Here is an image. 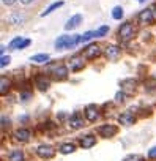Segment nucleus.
I'll use <instances>...</instances> for the list:
<instances>
[{
  "label": "nucleus",
  "mask_w": 156,
  "mask_h": 161,
  "mask_svg": "<svg viewBox=\"0 0 156 161\" xmlns=\"http://www.w3.org/2000/svg\"><path fill=\"white\" fill-rule=\"evenodd\" d=\"M82 41V36H76V35H63L55 41V47L57 49H63V47H73L77 43Z\"/></svg>",
  "instance_id": "obj_1"
},
{
  "label": "nucleus",
  "mask_w": 156,
  "mask_h": 161,
  "mask_svg": "<svg viewBox=\"0 0 156 161\" xmlns=\"http://www.w3.org/2000/svg\"><path fill=\"white\" fill-rule=\"evenodd\" d=\"M134 25L131 24V22H125V24H121L120 25V29H118V38L121 40V41H128L129 38H132V35H134Z\"/></svg>",
  "instance_id": "obj_2"
},
{
  "label": "nucleus",
  "mask_w": 156,
  "mask_h": 161,
  "mask_svg": "<svg viewBox=\"0 0 156 161\" xmlns=\"http://www.w3.org/2000/svg\"><path fill=\"white\" fill-rule=\"evenodd\" d=\"M36 153H38L40 158H43V159H49V158H52V156L55 155V148H54L52 145L44 144V145H40V147L36 148Z\"/></svg>",
  "instance_id": "obj_3"
},
{
  "label": "nucleus",
  "mask_w": 156,
  "mask_h": 161,
  "mask_svg": "<svg viewBox=\"0 0 156 161\" xmlns=\"http://www.w3.org/2000/svg\"><path fill=\"white\" fill-rule=\"evenodd\" d=\"M82 125H84V119H82V115H81L79 112H74V114L68 119V126H69L71 130L82 128Z\"/></svg>",
  "instance_id": "obj_4"
},
{
  "label": "nucleus",
  "mask_w": 156,
  "mask_h": 161,
  "mask_svg": "<svg viewBox=\"0 0 156 161\" xmlns=\"http://www.w3.org/2000/svg\"><path fill=\"white\" fill-rule=\"evenodd\" d=\"M98 133H100V136H103V137H112V136H115L117 134V126L115 125H103V126H100L98 128Z\"/></svg>",
  "instance_id": "obj_5"
},
{
  "label": "nucleus",
  "mask_w": 156,
  "mask_h": 161,
  "mask_svg": "<svg viewBox=\"0 0 156 161\" xmlns=\"http://www.w3.org/2000/svg\"><path fill=\"white\" fill-rule=\"evenodd\" d=\"M100 54H101V47L98 44H90L84 51V57L85 58H96Z\"/></svg>",
  "instance_id": "obj_6"
},
{
  "label": "nucleus",
  "mask_w": 156,
  "mask_h": 161,
  "mask_svg": "<svg viewBox=\"0 0 156 161\" xmlns=\"http://www.w3.org/2000/svg\"><path fill=\"white\" fill-rule=\"evenodd\" d=\"M85 117H87L89 122H95V120H98V117H100V111H98V108H96L95 104H89V106L85 108Z\"/></svg>",
  "instance_id": "obj_7"
},
{
  "label": "nucleus",
  "mask_w": 156,
  "mask_h": 161,
  "mask_svg": "<svg viewBox=\"0 0 156 161\" xmlns=\"http://www.w3.org/2000/svg\"><path fill=\"white\" fill-rule=\"evenodd\" d=\"M79 144H81L82 148H92L96 144V137L93 134H85V136H82L79 139Z\"/></svg>",
  "instance_id": "obj_8"
},
{
  "label": "nucleus",
  "mask_w": 156,
  "mask_h": 161,
  "mask_svg": "<svg viewBox=\"0 0 156 161\" xmlns=\"http://www.w3.org/2000/svg\"><path fill=\"white\" fill-rule=\"evenodd\" d=\"M52 76H54L55 80H62V79H65V77L68 76V68H66L65 65H58V66L54 68Z\"/></svg>",
  "instance_id": "obj_9"
},
{
  "label": "nucleus",
  "mask_w": 156,
  "mask_h": 161,
  "mask_svg": "<svg viewBox=\"0 0 156 161\" xmlns=\"http://www.w3.org/2000/svg\"><path fill=\"white\" fill-rule=\"evenodd\" d=\"M29 44H30V40L18 36V38H14V40L10 43V47H11V49H24V47L29 46Z\"/></svg>",
  "instance_id": "obj_10"
},
{
  "label": "nucleus",
  "mask_w": 156,
  "mask_h": 161,
  "mask_svg": "<svg viewBox=\"0 0 156 161\" xmlns=\"http://www.w3.org/2000/svg\"><path fill=\"white\" fill-rule=\"evenodd\" d=\"M118 55H120V47H118V46L109 44V46L106 47V57H107L109 60H117Z\"/></svg>",
  "instance_id": "obj_11"
},
{
  "label": "nucleus",
  "mask_w": 156,
  "mask_h": 161,
  "mask_svg": "<svg viewBox=\"0 0 156 161\" xmlns=\"http://www.w3.org/2000/svg\"><path fill=\"white\" fill-rule=\"evenodd\" d=\"M118 122L121 123V125H132L134 122H136V117L132 115V112H129V111H125L123 114H120V117H118Z\"/></svg>",
  "instance_id": "obj_12"
},
{
  "label": "nucleus",
  "mask_w": 156,
  "mask_h": 161,
  "mask_svg": "<svg viewBox=\"0 0 156 161\" xmlns=\"http://www.w3.org/2000/svg\"><path fill=\"white\" fill-rule=\"evenodd\" d=\"M30 136H32V133H30V130H27V128H21V130H18V131L14 133V139L19 141V142H27V141L30 139Z\"/></svg>",
  "instance_id": "obj_13"
},
{
  "label": "nucleus",
  "mask_w": 156,
  "mask_h": 161,
  "mask_svg": "<svg viewBox=\"0 0 156 161\" xmlns=\"http://www.w3.org/2000/svg\"><path fill=\"white\" fill-rule=\"evenodd\" d=\"M139 21L143 22V24H153V21H154L153 11H151V10H143V11L139 14Z\"/></svg>",
  "instance_id": "obj_14"
},
{
  "label": "nucleus",
  "mask_w": 156,
  "mask_h": 161,
  "mask_svg": "<svg viewBox=\"0 0 156 161\" xmlns=\"http://www.w3.org/2000/svg\"><path fill=\"white\" fill-rule=\"evenodd\" d=\"M81 22H82V16H81V14H74V16H73V18H71V19H69L66 24H65V29H66V30L76 29V27L79 25Z\"/></svg>",
  "instance_id": "obj_15"
},
{
  "label": "nucleus",
  "mask_w": 156,
  "mask_h": 161,
  "mask_svg": "<svg viewBox=\"0 0 156 161\" xmlns=\"http://www.w3.org/2000/svg\"><path fill=\"white\" fill-rule=\"evenodd\" d=\"M35 86H36L41 92H44V90L49 89V80H47L44 76H36V77H35Z\"/></svg>",
  "instance_id": "obj_16"
},
{
  "label": "nucleus",
  "mask_w": 156,
  "mask_h": 161,
  "mask_svg": "<svg viewBox=\"0 0 156 161\" xmlns=\"http://www.w3.org/2000/svg\"><path fill=\"white\" fill-rule=\"evenodd\" d=\"M82 66H84L82 57H73V58H69V69L77 71V69H81Z\"/></svg>",
  "instance_id": "obj_17"
},
{
  "label": "nucleus",
  "mask_w": 156,
  "mask_h": 161,
  "mask_svg": "<svg viewBox=\"0 0 156 161\" xmlns=\"http://www.w3.org/2000/svg\"><path fill=\"white\" fill-rule=\"evenodd\" d=\"M10 86H11L10 79H7L5 76H2V77H0V93H2V95H5V93L10 90Z\"/></svg>",
  "instance_id": "obj_18"
},
{
  "label": "nucleus",
  "mask_w": 156,
  "mask_h": 161,
  "mask_svg": "<svg viewBox=\"0 0 156 161\" xmlns=\"http://www.w3.org/2000/svg\"><path fill=\"white\" fill-rule=\"evenodd\" d=\"M74 150H76V147H74V144H71V142H65V144H62V145H60V148H58V152H60V153H63V155L73 153Z\"/></svg>",
  "instance_id": "obj_19"
},
{
  "label": "nucleus",
  "mask_w": 156,
  "mask_h": 161,
  "mask_svg": "<svg viewBox=\"0 0 156 161\" xmlns=\"http://www.w3.org/2000/svg\"><path fill=\"white\" fill-rule=\"evenodd\" d=\"M120 86H121L123 90H129V92H131V90L136 89V80H134V79H123Z\"/></svg>",
  "instance_id": "obj_20"
},
{
  "label": "nucleus",
  "mask_w": 156,
  "mask_h": 161,
  "mask_svg": "<svg viewBox=\"0 0 156 161\" xmlns=\"http://www.w3.org/2000/svg\"><path fill=\"white\" fill-rule=\"evenodd\" d=\"M8 161H24V153L21 150H13L8 156Z\"/></svg>",
  "instance_id": "obj_21"
},
{
  "label": "nucleus",
  "mask_w": 156,
  "mask_h": 161,
  "mask_svg": "<svg viewBox=\"0 0 156 161\" xmlns=\"http://www.w3.org/2000/svg\"><path fill=\"white\" fill-rule=\"evenodd\" d=\"M32 60H33L35 63H46V62L49 60V55H47V54H36V55L32 57Z\"/></svg>",
  "instance_id": "obj_22"
},
{
  "label": "nucleus",
  "mask_w": 156,
  "mask_h": 161,
  "mask_svg": "<svg viewBox=\"0 0 156 161\" xmlns=\"http://www.w3.org/2000/svg\"><path fill=\"white\" fill-rule=\"evenodd\" d=\"M62 5H63V2H62V0H60V2H55V3H52V5H51V7H49V8L46 10V11H43V13H41V16H47L49 13H52L54 10H57V8H60Z\"/></svg>",
  "instance_id": "obj_23"
},
{
  "label": "nucleus",
  "mask_w": 156,
  "mask_h": 161,
  "mask_svg": "<svg viewBox=\"0 0 156 161\" xmlns=\"http://www.w3.org/2000/svg\"><path fill=\"white\" fill-rule=\"evenodd\" d=\"M112 18L114 19H121L123 18V8L121 7H115L112 11Z\"/></svg>",
  "instance_id": "obj_24"
},
{
  "label": "nucleus",
  "mask_w": 156,
  "mask_h": 161,
  "mask_svg": "<svg viewBox=\"0 0 156 161\" xmlns=\"http://www.w3.org/2000/svg\"><path fill=\"white\" fill-rule=\"evenodd\" d=\"M107 32H109V27H107V25H103L101 29L95 30V36H104Z\"/></svg>",
  "instance_id": "obj_25"
},
{
  "label": "nucleus",
  "mask_w": 156,
  "mask_h": 161,
  "mask_svg": "<svg viewBox=\"0 0 156 161\" xmlns=\"http://www.w3.org/2000/svg\"><path fill=\"white\" fill-rule=\"evenodd\" d=\"M125 100H126L125 92H123V90H121V92H117V95H115V101H117V103H125Z\"/></svg>",
  "instance_id": "obj_26"
},
{
  "label": "nucleus",
  "mask_w": 156,
  "mask_h": 161,
  "mask_svg": "<svg viewBox=\"0 0 156 161\" xmlns=\"http://www.w3.org/2000/svg\"><path fill=\"white\" fill-rule=\"evenodd\" d=\"M123 161H143V158H142L140 155H129V156H126Z\"/></svg>",
  "instance_id": "obj_27"
},
{
  "label": "nucleus",
  "mask_w": 156,
  "mask_h": 161,
  "mask_svg": "<svg viewBox=\"0 0 156 161\" xmlns=\"http://www.w3.org/2000/svg\"><path fill=\"white\" fill-rule=\"evenodd\" d=\"M2 62H0V66H7L10 63V57L8 55H2V58H0Z\"/></svg>",
  "instance_id": "obj_28"
},
{
  "label": "nucleus",
  "mask_w": 156,
  "mask_h": 161,
  "mask_svg": "<svg viewBox=\"0 0 156 161\" xmlns=\"http://www.w3.org/2000/svg\"><path fill=\"white\" fill-rule=\"evenodd\" d=\"M93 36H95V32H87V33H84V36H82V41H87V40L93 38Z\"/></svg>",
  "instance_id": "obj_29"
},
{
  "label": "nucleus",
  "mask_w": 156,
  "mask_h": 161,
  "mask_svg": "<svg viewBox=\"0 0 156 161\" xmlns=\"http://www.w3.org/2000/svg\"><path fill=\"white\" fill-rule=\"evenodd\" d=\"M148 158H151V159H156V147L150 148V152H148Z\"/></svg>",
  "instance_id": "obj_30"
},
{
  "label": "nucleus",
  "mask_w": 156,
  "mask_h": 161,
  "mask_svg": "<svg viewBox=\"0 0 156 161\" xmlns=\"http://www.w3.org/2000/svg\"><path fill=\"white\" fill-rule=\"evenodd\" d=\"M30 97H32V93H30V92H22V93H21V98H22V101H27Z\"/></svg>",
  "instance_id": "obj_31"
},
{
  "label": "nucleus",
  "mask_w": 156,
  "mask_h": 161,
  "mask_svg": "<svg viewBox=\"0 0 156 161\" xmlns=\"http://www.w3.org/2000/svg\"><path fill=\"white\" fill-rule=\"evenodd\" d=\"M11 21H19V24H22L24 18H22V16H19V14H13V16H11Z\"/></svg>",
  "instance_id": "obj_32"
},
{
  "label": "nucleus",
  "mask_w": 156,
  "mask_h": 161,
  "mask_svg": "<svg viewBox=\"0 0 156 161\" xmlns=\"http://www.w3.org/2000/svg\"><path fill=\"white\" fill-rule=\"evenodd\" d=\"M8 123H10V120L5 117V115H2V128H5V126H8Z\"/></svg>",
  "instance_id": "obj_33"
},
{
  "label": "nucleus",
  "mask_w": 156,
  "mask_h": 161,
  "mask_svg": "<svg viewBox=\"0 0 156 161\" xmlns=\"http://www.w3.org/2000/svg\"><path fill=\"white\" fill-rule=\"evenodd\" d=\"M2 2H3L5 5H13V3L16 2V0H2Z\"/></svg>",
  "instance_id": "obj_34"
},
{
  "label": "nucleus",
  "mask_w": 156,
  "mask_h": 161,
  "mask_svg": "<svg viewBox=\"0 0 156 161\" xmlns=\"http://www.w3.org/2000/svg\"><path fill=\"white\" fill-rule=\"evenodd\" d=\"M21 2H22L24 5H29V3H32V2H33V0H21Z\"/></svg>",
  "instance_id": "obj_35"
},
{
  "label": "nucleus",
  "mask_w": 156,
  "mask_h": 161,
  "mask_svg": "<svg viewBox=\"0 0 156 161\" xmlns=\"http://www.w3.org/2000/svg\"><path fill=\"white\" fill-rule=\"evenodd\" d=\"M65 117H66V114H63V112H62V114H60V115H58V119H60V120H63V119H65Z\"/></svg>",
  "instance_id": "obj_36"
},
{
  "label": "nucleus",
  "mask_w": 156,
  "mask_h": 161,
  "mask_svg": "<svg viewBox=\"0 0 156 161\" xmlns=\"http://www.w3.org/2000/svg\"><path fill=\"white\" fill-rule=\"evenodd\" d=\"M137 2H140V3H142V2H145V0H137Z\"/></svg>",
  "instance_id": "obj_37"
}]
</instances>
